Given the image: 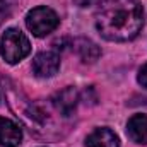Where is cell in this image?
Wrapping results in <instances>:
<instances>
[{
	"mask_svg": "<svg viewBox=\"0 0 147 147\" xmlns=\"http://www.w3.org/2000/svg\"><path fill=\"white\" fill-rule=\"evenodd\" d=\"M144 26V9L139 0H101L96 9V28L110 41H128Z\"/></svg>",
	"mask_w": 147,
	"mask_h": 147,
	"instance_id": "1",
	"label": "cell"
},
{
	"mask_svg": "<svg viewBox=\"0 0 147 147\" xmlns=\"http://www.w3.org/2000/svg\"><path fill=\"white\" fill-rule=\"evenodd\" d=\"M31 51V45L26 34L16 28H10L3 33L0 39V53L5 62L9 63H17L24 57H28Z\"/></svg>",
	"mask_w": 147,
	"mask_h": 147,
	"instance_id": "2",
	"label": "cell"
},
{
	"mask_svg": "<svg viewBox=\"0 0 147 147\" xmlns=\"http://www.w3.org/2000/svg\"><path fill=\"white\" fill-rule=\"evenodd\" d=\"M60 19L58 16L48 9V7H36L33 9L28 17H26V24H28V29L34 34V36H46L50 34L51 31L57 29Z\"/></svg>",
	"mask_w": 147,
	"mask_h": 147,
	"instance_id": "3",
	"label": "cell"
},
{
	"mask_svg": "<svg viewBox=\"0 0 147 147\" xmlns=\"http://www.w3.org/2000/svg\"><path fill=\"white\" fill-rule=\"evenodd\" d=\"M60 67V57L53 51L38 53L33 60V70L38 77H51Z\"/></svg>",
	"mask_w": 147,
	"mask_h": 147,
	"instance_id": "4",
	"label": "cell"
},
{
	"mask_svg": "<svg viewBox=\"0 0 147 147\" xmlns=\"http://www.w3.org/2000/svg\"><path fill=\"white\" fill-rule=\"evenodd\" d=\"M77 101H79V92L74 87H65L63 91L57 92L55 98L51 99L53 108L57 110V113H60L62 116H70L75 111Z\"/></svg>",
	"mask_w": 147,
	"mask_h": 147,
	"instance_id": "5",
	"label": "cell"
},
{
	"mask_svg": "<svg viewBox=\"0 0 147 147\" xmlns=\"http://www.w3.org/2000/svg\"><path fill=\"white\" fill-rule=\"evenodd\" d=\"M22 140V130L17 123L9 118L0 116V146L3 147H17Z\"/></svg>",
	"mask_w": 147,
	"mask_h": 147,
	"instance_id": "6",
	"label": "cell"
},
{
	"mask_svg": "<svg viewBox=\"0 0 147 147\" xmlns=\"http://www.w3.org/2000/svg\"><path fill=\"white\" fill-rule=\"evenodd\" d=\"M128 137L137 144H147V115H134L127 125Z\"/></svg>",
	"mask_w": 147,
	"mask_h": 147,
	"instance_id": "7",
	"label": "cell"
},
{
	"mask_svg": "<svg viewBox=\"0 0 147 147\" xmlns=\"http://www.w3.org/2000/svg\"><path fill=\"white\" fill-rule=\"evenodd\" d=\"M87 147H120L118 137L110 128H96L86 140Z\"/></svg>",
	"mask_w": 147,
	"mask_h": 147,
	"instance_id": "8",
	"label": "cell"
},
{
	"mask_svg": "<svg viewBox=\"0 0 147 147\" xmlns=\"http://www.w3.org/2000/svg\"><path fill=\"white\" fill-rule=\"evenodd\" d=\"M72 46L75 48V51H77V55L80 57V60L86 62V63H94V62L99 58V55H101V50L98 48V45L92 43V41L87 39V38H79V39H75Z\"/></svg>",
	"mask_w": 147,
	"mask_h": 147,
	"instance_id": "9",
	"label": "cell"
},
{
	"mask_svg": "<svg viewBox=\"0 0 147 147\" xmlns=\"http://www.w3.org/2000/svg\"><path fill=\"white\" fill-rule=\"evenodd\" d=\"M21 113H22L21 116H24L28 120V123L31 125V130H33V125L34 127H45L48 123V120H50L46 110L41 108L36 103H26Z\"/></svg>",
	"mask_w": 147,
	"mask_h": 147,
	"instance_id": "10",
	"label": "cell"
},
{
	"mask_svg": "<svg viewBox=\"0 0 147 147\" xmlns=\"http://www.w3.org/2000/svg\"><path fill=\"white\" fill-rule=\"evenodd\" d=\"M12 7H14V0H0V24L10 17Z\"/></svg>",
	"mask_w": 147,
	"mask_h": 147,
	"instance_id": "11",
	"label": "cell"
},
{
	"mask_svg": "<svg viewBox=\"0 0 147 147\" xmlns=\"http://www.w3.org/2000/svg\"><path fill=\"white\" fill-rule=\"evenodd\" d=\"M139 82L142 84V87L147 89V63L140 69V72H139Z\"/></svg>",
	"mask_w": 147,
	"mask_h": 147,
	"instance_id": "12",
	"label": "cell"
},
{
	"mask_svg": "<svg viewBox=\"0 0 147 147\" xmlns=\"http://www.w3.org/2000/svg\"><path fill=\"white\" fill-rule=\"evenodd\" d=\"M74 3L79 5V7H87V5L92 3V0H74Z\"/></svg>",
	"mask_w": 147,
	"mask_h": 147,
	"instance_id": "13",
	"label": "cell"
}]
</instances>
